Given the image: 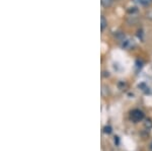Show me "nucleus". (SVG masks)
Instances as JSON below:
<instances>
[{"mask_svg": "<svg viewBox=\"0 0 152 151\" xmlns=\"http://www.w3.org/2000/svg\"><path fill=\"white\" fill-rule=\"evenodd\" d=\"M134 1L142 6H148L152 3V0H134Z\"/></svg>", "mask_w": 152, "mask_h": 151, "instance_id": "2", "label": "nucleus"}, {"mask_svg": "<svg viewBox=\"0 0 152 151\" xmlns=\"http://www.w3.org/2000/svg\"><path fill=\"white\" fill-rule=\"evenodd\" d=\"M130 118H131V120L135 122V123H138V122L143 120L144 114H143V112L140 111V109H134V111L131 112Z\"/></svg>", "mask_w": 152, "mask_h": 151, "instance_id": "1", "label": "nucleus"}, {"mask_svg": "<svg viewBox=\"0 0 152 151\" xmlns=\"http://www.w3.org/2000/svg\"><path fill=\"white\" fill-rule=\"evenodd\" d=\"M100 2H102V4L104 7H109V6H111L113 0H100Z\"/></svg>", "mask_w": 152, "mask_h": 151, "instance_id": "4", "label": "nucleus"}, {"mask_svg": "<svg viewBox=\"0 0 152 151\" xmlns=\"http://www.w3.org/2000/svg\"><path fill=\"white\" fill-rule=\"evenodd\" d=\"M107 26V19L104 18V15H102V18H100V30L104 31Z\"/></svg>", "mask_w": 152, "mask_h": 151, "instance_id": "3", "label": "nucleus"}, {"mask_svg": "<svg viewBox=\"0 0 152 151\" xmlns=\"http://www.w3.org/2000/svg\"><path fill=\"white\" fill-rule=\"evenodd\" d=\"M149 148H150V150L152 151V141H151V143H150V146H149Z\"/></svg>", "mask_w": 152, "mask_h": 151, "instance_id": "5", "label": "nucleus"}]
</instances>
